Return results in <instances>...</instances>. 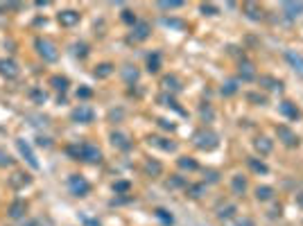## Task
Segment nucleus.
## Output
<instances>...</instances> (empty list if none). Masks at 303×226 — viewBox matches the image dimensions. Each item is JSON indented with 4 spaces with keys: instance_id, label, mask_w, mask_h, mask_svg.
<instances>
[{
    "instance_id": "f257e3e1",
    "label": "nucleus",
    "mask_w": 303,
    "mask_h": 226,
    "mask_svg": "<svg viewBox=\"0 0 303 226\" xmlns=\"http://www.w3.org/2000/svg\"><path fill=\"white\" fill-rule=\"evenodd\" d=\"M66 154L73 158V161H84V163H100L102 161V149L93 142H75V145H68Z\"/></svg>"
},
{
    "instance_id": "f03ea898",
    "label": "nucleus",
    "mask_w": 303,
    "mask_h": 226,
    "mask_svg": "<svg viewBox=\"0 0 303 226\" xmlns=\"http://www.w3.org/2000/svg\"><path fill=\"white\" fill-rule=\"evenodd\" d=\"M192 142H195V147L202 149V152H213V149L219 145V136L215 134L213 129H199L192 134Z\"/></svg>"
},
{
    "instance_id": "7ed1b4c3",
    "label": "nucleus",
    "mask_w": 303,
    "mask_h": 226,
    "mask_svg": "<svg viewBox=\"0 0 303 226\" xmlns=\"http://www.w3.org/2000/svg\"><path fill=\"white\" fill-rule=\"evenodd\" d=\"M34 48H36V52H39V57L43 59V61H48V64H54V61L59 59V50H57L54 41H50V39L39 36V39L34 41Z\"/></svg>"
},
{
    "instance_id": "20e7f679",
    "label": "nucleus",
    "mask_w": 303,
    "mask_h": 226,
    "mask_svg": "<svg viewBox=\"0 0 303 226\" xmlns=\"http://www.w3.org/2000/svg\"><path fill=\"white\" fill-rule=\"evenodd\" d=\"M68 190H70V194H75V197H86V194L91 192V183L82 174H70L68 176Z\"/></svg>"
},
{
    "instance_id": "39448f33",
    "label": "nucleus",
    "mask_w": 303,
    "mask_h": 226,
    "mask_svg": "<svg viewBox=\"0 0 303 226\" xmlns=\"http://www.w3.org/2000/svg\"><path fill=\"white\" fill-rule=\"evenodd\" d=\"M70 120L77 124H91L93 120H95V111H93L88 104H79V106H75V109L70 111Z\"/></svg>"
},
{
    "instance_id": "423d86ee",
    "label": "nucleus",
    "mask_w": 303,
    "mask_h": 226,
    "mask_svg": "<svg viewBox=\"0 0 303 226\" xmlns=\"http://www.w3.org/2000/svg\"><path fill=\"white\" fill-rule=\"evenodd\" d=\"M16 149L20 152V156L27 161V165L32 170H39V161H36V156H34L32 147H30V142L25 140V138H16Z\"/></svg>"
},
{
    "instance_id": "0eeeda50",
    "label": "nucleus",
    "mask_w": 303,
    "mask_h": 226,
    "mask_svg": "<svg viewBox=\"0 0 303 226\" xmlns=\"http://www.w3.org/2000/svg\"><path fill=\"white\" fill-rule=\"evenodd\" d=\"M276 136H278V140L283 142L285 147H297L299 145V136L294 134L290 127H285V124H278L276 127Z\"/></svg>"
},
{
    "instance_id": "6e6552de",
    "label": "nucleus",
    "mask_w": 303,
    "mask_h": 226,
    "mask_svg": "<svg viewBox=\"0 0 303 226\" xmlns=\"http://www.w3.org/2000/svg\"><path fill=\"white\" fill-rule=\"evenodd\" d=\"M27 215V201L25 199H14L7 208V217L9 220H25Z\"/></svg>"
},
{
    "instance_id": "1a4fd4ad",
    "label": "nucleus",
    "mask_w": 303,
    "mask_h": 226,
    "mask_svg": "<svg viewBox=\"0 0 303 226\" xmlns=\"http://www.w3.org/2000/svg\"><path fill=\"white\" fill-rule=\"evenodd\" d=\"M152 147L161 149V152H177V142H172L170 138H163V136H150L147 138Z\"/></svg>"
},
{
    "instance_id": "9d476101",
    "label": "nucleus",
    "mask_w": 303,
    "mask_h": 226,
    "mask_svg": "<svg viewBox=\"0 0 303 226\" xmlns=\"http://www.w3.org/2000/svg\"><path fill=\"white\" fill-rule=\"evenodd\" d=\"M150 34H152V25L147 20H138V23L132 27V41H147Z\"/></svg>"
},
{
    "instance_id": "9b49d317",
    "label": "nucleus",
    "mask_w": 303,
    "mask_h": 226,
    "mask_svg": "<svg viewBox=\"0 0 303 226\" xmlns=\"http://www.w3.org/2000/svg\"><path fill=\"white\" fill-rule=\"evenodd\" d=\"M7 183H9V188H12V190H23L25 186H30V183H32V176L27 174V172H14V174L9 176V181H7Z\"/></svg>"
},
{
    "instance_id": "f8f14e48",
    "label": "nucleus",
    "mask_w": 303,
    "mask_h": 226,
    "mask_svg": "<svg viewBox=\"0 0 303 226\" xmlns=\"http://www.w3.org/2000/svg\"><path fill=\"white\" fill-rule=\"evenodd\" d=\"M18 66H16V61H12V59H0V75L5 79H16L18 77Z\"/></svg>"
},
{
    "instance_id": "ddd939ff",
    "label": "nucleus",
    "mask_w": 303,
    "mask_h": 226,
    "mask_svg": "<svg viewBox=\"0 0 303 226\" xmlns=\"http://www.w3.org/2000/svg\"><path fill=\"white\" fill-rule=\"evenodd\" d=\"M57 18H59V23L64 27H75L79 20H82V14L75 12V9H64V12H59Z\"/></svg>"
},
{
    "instance_id": "4468645a",
    "label": "nucleus",
    "mask_w": 303,
    "mask_h": 226,
    "mask_svg": "<svg viewBox=\"0 0 303 226\" xmlns=\"http://www.w3.org/2000/svg\"><path fill=\"white\" fill-rule=\"evenodd\" d=\"M285 61L294 68L297 75L303 77V54H299V52H294V50H285Z\"/></svg>"
},
{
    "instance_id": "2eb2a0df",
    "label": "nucleus",
    "mask_w": 303,
    "mask_h": 226,
    "mask_svg": "<svg viewBox=\"0 0 303 226\" xmlns=\"http://www.w3.org/2000/svg\"><path fill=\"white\" fill-rule=\"evenodd\" d=\"M161 86H163L165 93L174 95V93H179V90H181V79H179L177 75H165V77L161 79Z\"/></svg>"
},
{
    "instance_id": "dca6fc26",
    "label": "nucleus",
    "mask_w": 303,
    "mask_h": 226,
    "mask_svg": "<svg viewBox=\"0 0 303 226\" xmlns=\"http://www.w3.org/2000/svg\"><path fill=\"white\" fill-rule=\"evenodd\" d=\"M242 12H244V16H247L249 20H263V16H265L263 7L256 5V2H244Z\"/></svg>"
},
{
    "instance_id": "f3484780",
    "label": "nucleus",
    "mask_w": 303,
    "mask_h": 226,
    "mask_svg": "<svg viewBox=\"0 0 303 226\" xmlns=\"http://www.w3.org/2000/svg\"><path fill=\"white\" fill-rule=\"evenodd\" d=\"M111 145H113V147H118V149H122V152L132 149V140H129V136L122 134V131H113V134H111Z\"/></svg>"
},
{
    "instance_id": "a211bd4d",
    "label": "nucleus",
    "mask_w": 303,
    "mask_h": 226,
    "mask_svg": "<svg viewBox=\"0 0 303 226\" xmlns=\"http://www.w3.org/2000/svg\"><path fill=\"white\" fill-rule=\"evenodd\" d=\"M237 75L242 82H253L256 79V68L251 61H240V68H237Z\"/></svg>"
},
{
    "instance_id": "6ab92c4d",
    "label": "nucleus",
    "mask_w": 303,
    "mask_h": 226,
    "mask_svg": "<svg viewBox=\"0 0 303 226\" xmlns=\"http://www.w3.org/2000/svg\"><path fill=\"white\" fill-rule=\"evenodd\" d=\"M278 111H281L285 118H290V120H299V118H301V111H299L297 104H292L290 100H285V102L278 104Z\"/></svg>"
},
{
    "instance_id": "aec40b11",
    "label": "nucleus",
    "mask_w": 303,
    "mask_h": 226,
    "mask_svg": "<svg viewBox=\"0 0 303 226\" xmlns=\"http://www.w3.org/2000/svg\"><path fill=\"white\" fill-rule=\"evenodd\" d=\"M283 14L285 18H299L303 14V2H283Z\"/></svg>"
},
{
    "instance_id": "412c9836",
    "label": "nucleus",
    "mask_w": 303,
    "mask_h": 226,
    "mask_svg": "<svg viewBox=\"0 0 303 226\" xmlns=\"http://www.w3.org/2000/svg\"><path fill=\"white\" fill-rule=\"evenodd\" d=\"M158 104H163V106H168V109L179 111L181 116L185 113V111L181 109V106H179V102H177V100H174V95H170V93H161V95H158Z\"/></svg>"
},
{
    "instance_id": "4be33fe9",
    "label": "nucleus",
    "mask_w": 303,
    "mask_h": 226,
    "mask_svg": "<svg viewBox=\"0 0 303 226\" xmlns=\"http://www.w3.org/2000/svg\"><path fill=\"white\" fill-rule=\"evenodd\" d=\"M260 86H265L267 90H276V93L283 90V82L276 77H269V75H263V77H260Z\"/></svg>"
},
{
    "instance_id": "5701e85b",
    "label": "nucleus",
    "mask_w": 303,
    "mask_h": 226,
    "mask_svg": "<svg viewBox=\"0 0 303 226\" xmlns=\"http://www.w3.org/2000/svg\"><path fill=\"white\" fill-rule=\"evenodd\" d=\"M253 147H256V152H260L263 156H267L271 152V147H274V145H271V140L267 138V136H258L256 140H253Z\"/></svg>"
},
{
    "instance_id": "b1692460",
    "label": "nucleus",
    "mask_w": 303,
    "mask_h": 226,
    "mask_svg": "<svg viewBox=\"0 0 303 226\" xmlns=\"http://www.w3.org/2000/svg\"><path fill=\"white\" fill-rule=\"evenodd\" d=\"M231 190H233V194H244L247 192V179H244L242 174H236L233 179H231Z\"/></svg>"
},
{
    "instance_id": "393cba45",
    "label": "nucleus",
    "mask_w": 303,
    "mask_h": 226,
    "mask_svg": "<svg viewBox=\"0 0 303 226\" xmlns=\"http://www.w3.org/2000/svg\"><path fill=\"white\" fill-rule=\"evenodd\" d=\"M50 86L57 88L59 93H66L68 86H70V82H68L66 75H52V77H50Z\"/></svg>"
},
{
    "instance_id": "a878e982",
    "label": "nucleus",
    "mask_w": 303,
    "mask_h": 226,
    "mask_svg": "<svg viewBox=\"0 0 303 226\" xmlns=\"http://www.w3.org/2000/svg\"><path fill=\"white\" fill-rule=\"evenodd\" d=\"M154 217H156L158 222L163 226H172L174 224V215L170 213V210H165V208H154Z\"/></svg>"
},
{
    "instance_id": "bb28decb",
    "label": "nucleus",
    "mask_w": 303,
    "mask_h": 226,
    "mask_svg": "<svg viewBox=\"0 0 303 226\" xmlns=\"http://www.w3.org/2000/svg\"><path fill=\"white\" fill-rule=\"evenodd\" d=\"M165 188H168V190H179V188H188V181H185V176H181V174H172L170 179L165 181Z\"/></svg>"
},
{
    "instance_id": "cd10ccee",
    "label": "nucleus",
    "mask_w": 303,
    "mask_h": 226,
    "mask_svg": "<svg viewBox=\"0 0 303 226\" xmlns=\"http://www.w3.org/2000/svg\"><path fill=\"white\" fill-rule=\"evenodd\" d=\"M177 165L181 170H185V172H195V170H199L197 161L192 158V156H179L177 158Z\"/></svg>"
},
{
    "instance_id": "c85d7f7f",
    "label": "nucleus",
    "mask_w": 303,
    "mask_h": 226,
    "mask_svg": "<svg viewBox=\"0 0 303 226\" xmlns=\"http://www.w3.org/2000/svg\"><path fill=\"white\" fill-rule=\"evenodd\" d=\"M185 192H188V197H192V199H199V197H204L206 194V183L202 181V183H188V188H185Z\"/></svg>"
},
{
    "instance_id": "c756f323",
    "label": "nucleus",
    "mask_w": 303,
    "mask_h": 226,
    "mask_svg": "<svg viewBox=\"0 0 303 226\" xmlns=\"http://www.w3.org/2000/svg\"><path fill=\"white\" fill-rule=\"evenodd\" d=\"M161 25L163 27H170V30H179V32H181V30H185V20H181V18H168V16H163V18H161Z\"/></svg>"
},
{
    "instance_id": "7c9ffc66",
    "label": "nucleus",
    "mask_w": 303,
    "mask_h": 226,
    "mask_svg": "<svg viewBox=\"0 0 303 226\" xmlns=\"http://www.w3.org/2000/svg\"><path fill=\"white\" fill-rule=\"evenodd\" d=\"M113 70H116V66L113 64H100V66H95L93 75H95L98 79H106L109 75H113Z\"/></svg>"
},
{
    "instance_id": "2f4dec72",
    "label": "nucleus",
    "mask_w": 303,
    "mask_h": 226,
    "mask_svg": "<svg viewBox=\"0 0 303 226\" xmlns=\"http://www.w3.org/2000/svg\"><path fill=\"white\" fill-rule=\"evenodd\" d=\"M122 79H125L127 84H136L138 82V68L136 66H125L122 68Z\"/></svg>"
},
{
    "instance_id": "473e14b6",
    "label": "nucleus",
    "mask_w": 303,
    "mask_h": 226,
    "mask_svg": "<svg viewBox=\"0 0 303 226\" xmlns=\"http://www.w3.org/2000/svg\"><path fill=\"white\" fill-rule=\"evenodd\" d=\"M274 197V188L271 186H258L256 188V199L258 201H269Z\"/></svg>"
},
{
    "instance_id": "72a5a7b5",
    "label": "nucleus",
    "mask_w": 303,
    "mask_h": 226,
    "mask_svg": "<svg viewBox=\"0 0 303 226\" xmlns=\"http://www.w3.org/2000/svg\"><path fill=\"white\" fill-rule=\"evenodd\" d=\"M147 70L150 72L161 70V52H152L150 57H147Z\"/></svg>"
},
{
    "instance_id": "f704fd0d",
    "label": "nucleus",
    "mask_w": 303,
    "mask_h": 226,
    "mask_svg": "<svg viewBox=\"0 0 303 226\" xmlns=\"http://www.w3.org/2000/svg\"><path fill=\"white\" fill-rule=\"evenodd\" d=\"M145 172L150 176H161V172H163V165L158 161H152V158H147L145 161Z\"/></svg>"
},
{
    "instance_id": "c9c22d12",
    "label": "nucleus",
    "mask_w": 303,
    "mask_h": 226,
    "mask_svg": "<svg viewBox=\"0 0 303 226\" xmlns=\"http://www.w3.org/2000/svg\"><path fill=\"white\" fill-rule=\"evenodd\" d=\"M237 213V208L233 206V204H226V206H222V208H218V220H231L233 215Z\"/></svg>"
},
{
    "instance_id": "e433bc0d",
    "label": "nucleus",
    "mask_w": 303,
    "mask_h": 226,
    "mask_svg": "<svg viewBox=\"0 0 303 226\" xmlns=\"http://www.w3.org/2000/svg\"><path fill=\"white\" fill-rule=\"evenodd\" d=\"M247 163H249V168L253 170L256 174H269V168H267L263 161H258V158H247Z\"/></svg>"
},
{
    "instance_id": "4c0bfd02",
    "label": "nucleus",
    "mask_w": 303,
    "mask_h": 226,
    "mask_svg": "<svg viewBox=\"0 0 303 226\" xmlns=\"http://www.w3.org/2000/svg\"><path fill=\"white\" fill-rule=\"evenodd\" d=\"M129 190H132V183L125 181V179L113 183V192H116V194H129Z\"/></svg>"
},
{
    "instance_id": "58836bf2",
    "label": "nucleus",
    "mask_w": 303,
    "mask_h": 226,
    "mask_svg": "<svg viewBox=\"0 0 303 226\" xmlns=\"http://www.w3.org/2000/svg\"><path fill=\"white\" fill-rule=\"evenodd\" d=\"M30 97L34 100V104H46L48 102V93L41 88H32L30 90Z\"/></svg>"
},
{
    "instance_id": "ea45409f",
    "label": "nucleus",
    "mask_w": 303,
    "mask_h": 226,
    "mask_svg": "<svg viewBox=\"0 0 303 226\" xmlns=\"http://www.w3.org/2000/svg\"><path fill=\"white\" fill-rule=\"evenodd\" d=\"M14 163H16V158H12L7 149L0 147V168H12Z\"/></svg>"
},
{
    "instance_id": "a19ab883",
    "label": "nucleus",
    "mask_w": 303,
    "mask_h": 226,
    "mask_svg": "<svg viewBox=\"0 0 303 226\" xmlns=\"http://www.w3.org/2000/svg\"><path fill=\"white\" fill-rule=\"evenodd\" d=\"M179 7H184V0H163V2H158V9H179Z\"/></svg>"
},
{
    "instance_id": "79ce46f5",
    "label": "nucleus",
    "mask_w": 303,
    "mask_h": 226,
    "mask_svg": "<svg viewBox=\"0 0 303 226\" xmlns=\"http://www.w3.org/2000/svg\"><path fill=\"white\" fill-rule=\"evenodd\" d=\"M73 54L75 57H79V59H86L88 57V45L86 43H75L73 45Z\"/></svg>"
},
{
    "instance_id": "37998d69",
    "label": "nucleus",
    "mask_w": 303,
    "mask_h": 226,
    "mask_svg": "<svg viewBox=\"0 0 303 226\" xmlns=\"http://www.w3.org/2000/svg\"><path fill=\"white\" fill-rule=\"evenodd\" d=\"M199 9H202V14H206V16H218L219 9L213 2H204V5H199Z\"/></svg>"
},
{
    "instance_id": "c03bdc74",
    "label": "nucleus",
    "mask_w": 303,
    "mask_h": 226,
    "mask_svg": "<svg viewBox=\"0 0 303 226\" xmlns=\"http://www.w3.org/2000/svg\"><path fill=\"white\" fill-rule=\"evenodd\" d=\"M247 100L249 102H253V104H267V95H263V93H247Z\"/></svg>"
},
{
    "instance_id": "a18cd8bd",
    "label": "nucleus",
    "mask_w": 303,
    "mask_h": 226,
    "mask_svg": "<svg viewBox=\"0 0 303 226\" xmlns=\"http://www.w3.org/2000/svg\"><path fill=\"white\" fill-rule=\"evenodd\" d=\"M237 93V82H226L224 86H222V95L224 97H231Z\"/></svg>"
},
{
    "instance_id": "49530a36",
    "label": "nucleus",
    "mask_w": 303,
    "mask_h": 226,
    "mask_svg": "<svg viewBox=\"0 0 303 226\" xmlns=\"http://www.w3.org/2000/svg\"><path fill=\"white\" fill-rule=\"evenodd\" d=\"M204 183L208 186V183H218L219 181V172H215V170H204Z\"/></svg>"
},
{
    "instance_id": "de8ad7c7",
    "label": "nucleus",
    "mask_w": 303,
    "mask_h": 226,
    "mask_svg": "<svg viewBox=\"0 0 303 226\" xmlns=\"http://www.w3.org/2000/svg\"><path fill=\"white\" fill-rule=\"evenodd\" d=\"M23 226H54V224L50 217H36V220L27 222V224H23Z\"/></svg>"
},
{
    "instance_id": "09e8293b",
    "label": "nucleus",
    "mask_w": 303,
    "mask_h": 226,
    "mask_svg": "<svg viewBox=\"0 0 303 226\" xmlns=\"http://www.w3.org/2000/svg\"><path fill=\"white\" fill-rule=\"evenodd\" d=\"M122 20H125L127 25H136V23H138V18H136V14L132 12V9H125V12H122Z\"/></svg>"
},
{
    "instance_id": "8fccbe9b",
    "label": "nucleus",
    "mask_w": 303,
    "mask_h": 226,
    "mask_svg": "<svg viewBox=\"0 0 303 226\" xmlns=\"http://www.w3.org/2000/svg\"><path fill=\"white\" fill-rule=\"evenodd\" d=\"M36 145L39 147H52V138H48V136H36Z\"/></svg>"
},
{
    "instance_id": "3c124183",
    "label": "nucleus",
    "mask_w": 303,
    "mask_h": 226,
    "mask_svg": "<svg viewBox=\"0 0 303 226\" xmlns=\"http://www.w3.org/2000/svg\"><path fill=\"white\" fill-rule=\"evenodd\" d=\"M199 113H202V118H204L206 122H211V120H213V116H215L211 106H202V109H199Z\"/></svg>"
},
{
    "instance_id": "603ef678",
    "label": "nucleus",
    "mask_w": 303,
    "mask_h": 226,
    "mask_svg": "<svg viewBox=\"0 0 303 226\" xmlns=\"http://www.w3.org/2000/svg\"><path fill=\"white\" fill-rule=\"evenodd\" d=\"M91 95H93V90L88 88V86H82V88H77V97H79V100H88Z\"/></svg>"
},
{
    "instance_id": "864d4df0",
    "label": "nucleus",
    "mask_w": 303,
    "mask_h": 226,
    "mask_svg": "<svg viewBox=\"0 0 303 226\" xmlns=\"http://www.w3.org/2000/svg\"><path fill=\"white\" fill-rule=\"evenodd\" d=\"M158 127H163V129H168V131L177 129V124L172 122V120H165V118H161V120H158Z\"/></svg>"
},
{
    "instance_id": "5fc2aeb1",
    "label": "nucleus",
    "mask_w": 303,
    "mask_h": 226,
    "mask_svg": "<svg viewBox=\"0 0 303 226\" xmlns=\"http://www.w3.org/2000/svg\"><path fill=\"white\" fill-rule=\"evenodd\" d=\"M231 226H253V222H251L249 217H242V220H237L236 224H231Z\"/></svg>"
},
{
    "instance_id": "6e6d98bb",
    "label": "nucleus",
    "mask_w": 303,
    "mask_h": 226,
    "mask_svg": "<svg viewBox=\"0 0 303 226\" xmlns=\"http://www.w3.org/2000/svg\"><path fill=\"white\" fill-rule=\"evenodd\" d=\"M109 118H111V120H116V118H122V111H111V113H109Z\"/></svg>"
},
{
    "instance_id": "4d7b16f0",
    "label": "nucleus",
    "mask_w": 303,
    "mask_h": 226,
    "mask_svg": "<svg viewBox=\"0 0 303 226\" xmlns=\"http://www.w3.org/2000/svg\"><path fill=\"white\" fill-rule=\"evenodd\" d=\"M7 9H9V5H0V14H7Z\"/></svg>"
},
{
    "instance_id": "13d9d810",
    "label": "nucleus",
    "mask_w": 303,
    "mask_h": 226,
    "mask_svg": "<svg viewBox=\"0 0 303 226\" xmlns=\"http://www.w3.org/2000/svg\"><path fill=\"white\" fill-rule=\"evenodd\" d=\"M299 204H301V206H303V194H301V197H299Z\"/></svg>"
}]
</instances>
